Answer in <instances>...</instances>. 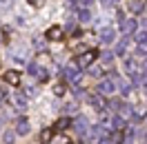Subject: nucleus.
Returning a JSON list of instances; mask_svg holds the SVG:
<instances>
[{
	"instance_id": "obj_22",
	"label": "nucleus",
	"mask_w": 147,
	"mask_h": 144,
	"mask_svg": "<svg viewBox=\"0 0 147 144\" xmlns=\"http://www.w3.org/2000/svg\"><path fill=\"white\" fill-rule=\"evenodd\" d=\"M87 69H89V73H92L94 78H100L102 73H105V69H102V67H87Z\"/></svg>"
},
{
	"instance_id": "obj_18",
	"label": "nucleus",
	"mask_w": 147,
	"mask_h": 144,
	"mask_svg": "<svg viewBox=\"0 0 147 144\" xmlns=\"http://www.w3.org/2000/svg\"><path fill=\"white\" fill-rule=\"evenodd\" d=\"M2 142L5 144H16V133H13V131H5V133H2Z\"/></svg>"
},
{
	"instance_id": "obj_24",
	"label": "nucleus",
	"mask_w": 147,
	"mask_h": 144,
	"mask_svg": "<svg viewBox=\"0 0 147 144\" xmlns=\"http://www.w3.org/2000/svg\"><path fill=\"white\" fill-rule=\"evenodd\" d=\"M111 140H114V144H125V135H123V133H116Z\"/></svg>"
},
{
	"instance_id": "obj_13",
	"label": "nucleus",
	"mask_w": 147,
	"mask_h": 144,
	"mask_svg": "<svg viewBox=\"0 0 147 144\" xmlns=\"http://www.w3.org/2000/svg\"><path fill=\"white\" fill-rule=\"evenodd\" d=\"M74 126H76L78 133H87V120H85L83 115H78L76 120H74Z\"/></svg>"
},
{
	"instance_id": "obj_29",
	"label": "nucleus",
	"mask_w": 147,
	"mask_h": 144,
	"mask_svg": "<svg viewBox=\"0 0 147 144\" xmlns=\"http://www.w3.org/2000/svg\"><path fill=\"white\" fill-rule=\"evenodd\" d=\"M102 5H105V7H109V5H114V0H102Z\"/></svg>"
},
{
	"instance_id": "obj_20",
	"label": "nucleus",
	"mask_w": 147,
	"mask_h": 144,
	"mask_svg": "<svg viewBox=\"0 0 147 144\" xmlns=\"http://www.w3.org/2000/svg\"><path fill=\"white\" fill-rule=\"evenodd\" d=\"M120 117H123V120H125V117H131V107H129V104H120Z\"/></svg>"
},
{
	"instance_id": "obj_12",
	"label": "nucleus",
	"mask_w": 147,
	"mask_h": 144,
	"mask_svg": "<svg viewBox=\"0 0 147 144\" xmlns=\"http://www.w3.org/2000/svg\"><path fill=\"white\" fill-rule=\"evenodd\" d=\"M45 36H47V40H60L63 38V27H51Z\"/></svg>"
},
{
	"instance_id": "obj_4",
	"label": "nucleus",
	"mask_w": 147,
	"mask_h": 144,
	"mask_svg": "<svg viewBox=\"0 0 147 144\" xmlns=\"http://www.w3.org/2000/svg\"><path fill=\"white\" fill-rule=\"evenodd\" d=\"M140 69H143V67H140V64H138L136 60H134V58H127V60H125V71H127L129 75L134 78V80L138 78V73H140Z\"/></svg>"
},
{
	"instance_id": "obj_9",
	"label": "nucleus",
	"mask_w": 147,
	"mask_h": 144,
	"mask_svg": "<svg viewBox=\"0 0 147 144\" xmlns=\"http://www.w3.org/2000/svg\"><path fill=\"white\" fill-rule=\"evenodd\" d=\"M29 73H31V75H36L38 80H47V78H49L47 71L42 69V67H38V64H29Z\"/></svg>"
},
{
	"instance_id": "obj_28",
	"label": "nucleus",
	"mask_w": 147,
	"mask_h": 144,
	"mask_svg": "<svg viewBox=\"0 0 147 144\" xmlns=\"http://www.w3.org/2000/svg\"><path fill=\"white\" fill-rule=\"evenodd\" d=\"M34 93H36V89H34V87H27V89H25V95H27V98H31Z\"/></svg>"
},
{
	"instance_id": "obj_23",
	"label": "nucleus",
	"mask_w": 147,
	"mask_h": 144,
	"mask_svg": "<svg viewBox=\"0 0 147 144\" xmlns=\"http://www.w3.org/2000/svg\"><path fill=\"white\" fill-rule=\"evenodd\" d=\"M136 40L140 42V45H147V31H138V33H136Z\"/></svg>"
},
{
	"instance_id": "obj_3",
	"label": "nucleus",
	"mask_w": 147,
	"mask_h": 144,
	"mask_svg": "<svg viewBox=\"0 0 147 144\" xmlns=\"http://www.w3.org/2000/svg\"><path fill=\"white\" fill-rule=\"evenodd\" d=\"M89 104H92L96 111H100V113H102L105 107H107V98H105L102 93H92V95H89Z\"/></svg>"
},
{
	"instance_id": "obj_34",
	"label": "nucleus",
	"mask_w": 147,
	"mask_h": 144,
	"mask_svg": "<svg viewBox=\"0 0 147 144\" xmlns=\"http://www.w3.org/2000/svg\"><path fill=\"white\" fill-rule=\"evenodd\" d=\"M145 144H147V142H145Z\"/></svg>"
},
{
	"instance_id": "obj_25",
	"label": "nucleus",
	"mask_w": 147,
	"mask_h": 144,
	"mask_svg": "<svg viewBox=\"0 0 147 144\" xmlns=\"http://www.w3.org/2000/svg\"><path fill=\"white\" fill-rule=\"evenodd\" d=\"M102 60H105V64H111V60H114V51H107V53H102Z\"/></svg>"
},
{
	"instance_id": "obj_14",
	"label": "nucleus",
	"mask_w": 147,
	"mask_h": 144,
	"mask_svg": "<svg viewBox=\"0 0 147 144\" xmlns=\"http://www.w3.org/2000/svg\"><path fill=\"white\" fill-rule=\"evenodd\" d=\"M129 9L134 11V13H140V11L145 9V2H143V0H131V2H129Z\"/></svg>"
},
{
	"instance_id": "obj_17",
	"label": "nucleus",
	"mask_w": 147,
	"mask_h": 144,
	"mask_svg": "<svg viewBox=\"0 0 147 144\" xmlns=\"http://www.w3.org/2000/svg\"><path fill=\"white\" fill-rule=\"evenodd\" d=\"M127 38H125V40H120L118 42V47H116V51H114V55H125V51H127Z\"/></svg>"
},
{
	"instance_id": "obj_30",
	"label": "nucleus",
	"mask_w": 147,
	"mask_h": 144,
	"mask_svg": "<svg viewBox=\"0 0 147 144\" xmlns=\"http://www.w3.org/2000/svg\"><path fill=\"white\" fill-rule=\"evenodd\" d=\"M143 93H145V95H147V82H145V84H143Z\"/></svg>"
},
{
	"instance_id": "obj_32",
	"label": "nucleus",
	"mask_w": 147,
	"mask_h": 144,
	"mask_svg": "<svg viewBox=\"0 0 147 144\" xmlns=\"http://www.w3.org/2000/svg\"><path fill=\"white\" fill-rule=\"evenodd\" d=\"M143 120H145V122H147V113H145V117H143Z\"/></svg>"
},
{
	"instance_id": "obj_2",
	"label": "nucleus",
	"mask_w": 147,
	"mask_h": 144,
	"mask_svg": "<svg viewBox=\"0 0 147 144\" xmlns=\"http://www.w3.org/2000/svg\"><path fill=\"white\" fill-rule=\"evenodd\" d=\"M118 78H116V75H114V78H109V80H102L100 84H98V93H102V95H105V98H107V95H111V93H114V91L118 89Z\"/></svg>"
},
{
	"instance_id": "obj_21",
	"label": "nucleus",
	"mask_w": 147,
	"mask_h": 144,
	"mask_svg": "<svg viewBox=\"0 0 147 144\" xmlns=\"http://www.w3.org/2000/svg\"><path fill=\"white\" fill-rule=\"evenodd\" d=\"M78 16H80V20H83V22H89V20H92V11H89V7L80 9V13H78Z\"/></svg>"
},
{
	"instance_id": "obj_31",
	"label": "nucleus",
	"mask_w": 147,
	"mask_h": 144,
	"mask_svg": "<svg viewBox=\"0 0 147 144\" xmlns=\"http://www.w3.org/2000/svg\"><path fill=\"white\" fill-rule=\"evenodd\" d=\"M0 104H2V93H0Z\"/></svg>"
},
{
	"instance_id": "obj_16",
	"label": "nucleus",
	"mask_w": 147,
	"mask_h": 144,
	"mask_svg": "<svg viewBox=\"0 0 147 144\" xmlns=\"http://www.w3.org/2000/svg\"><path fill=\"white\" fill-rule=\"evenodd\" d=\"M51 137H54V129H45V131L40 133V142L49 144V142H51Z\"/></svg>"
},
{
	"instance_id": "obj_8",
	"label": "nucleus",
	"mask_w": 147,
	"mask_h": 144,
	"mask_svg": "<svg viewBox=\"0 0 147 144\" xmlns=\"http://www.w3.org/2000/svg\"><path fill=\"white\" fill-rule=\"evenodd\" d=\"M29 120L27 117H18V122H16V133H20V135H27L29 133Z\"/></svg>"
},
{
	"instance_id": "obj_27",
	"label": "nucleus",
	"mask_w": 147,
	"mask_h": 144,
	"mask_svg": "<svg viewBox=\"0 0 147 144\" xmlns=\"http://www.w3.org/2000/svg\"><path fill=\"white\" fill-rule=\"evenodd\" d=\"M89 5H92V0H78V7H80V9L89 7Z\"/></svg>"
},
{
	"instance_id": "obj_7",
	"label": "nucleus",
	"mask_w": 147,
	"mask_h": 144,
	"mask_svg": "<svg viewBox=\"0 0 147 144\" xmlns=\"http://www.w3.org/2000/svg\"><path fill=\"white\" fill-rule=\"evenodd\" d=\"M100 40H102V42H107V45H111V42L116 40V31H114L111 27L100 29Z\"/></svg>"
},
{
	"instance_id": "obj_26",
	"label": "nucleus",
	"mask_w": 147,
	"mask_h": 144,
	"mask_svg": "<svg viewBox=\"0 0 147 144\" xmlns=\"http://www.w3.org/2000/svg\"><path fill=\"white\" fill-rule=\"evenodd\" d=\"M54 93H56V95H63V93H65V84H56Z\"/></svg>"
},
{
	"instance_id": "obj_15",
	"label": "nucleus",
	"mask_w": 147,
	"mask_h": 144,
	"mask_svg": "<svg viewBox=\"0 0 147 144\" xmlns=\"http://www.w3.org/2000/svg\"><path fill=\"white\" fill-rule=\"evenodd\" d=\"M69 124H71V120H69V117H60V120L56 122V129H54V131H65V129H69Z\"/></svg>"
},
{
	"instance_id": "obj_6",
	"label": "nucleus",
	"mask_w": 147,
	"mask_h": 144,
	"mask_svg": "<svg viewBox=\"0 0 147 144\" xmlns=\"http://www.w3.org/2000/svg\"><path fill=\"white\" fill-rule=\"evenodd\" d=\"M65 75H67V80L69 82H76V84H78V82L83 80V75H80V71H78V67H67V73H65Z\"/></svg>"
},
{
	"instance_id": "obj_1",
	"label": "nucleus",
	"mask_w": 147,
	"mask_h": 144,
	"mask_svg": "<svg viewBox=\"0 0 147 144\" xmlns=\"http://www.w3.org/2000/svg\"><path fill=\"white\" fill-rule=\"evenodd\" d=\"M96 58H98V51H96V49H87V51H83V53L78 55L76 67H78V69H87V67H92V64H94Z\"/></svg>"
},
{
	"instance_id": "obj_33",
	"label": "nucleus",
	"mask_w": 147,
	"mask_h": 144,
	"mask_svg": "<svg viewBox=\"0 0 147 144\" xmlns=\"http://www.w3.org/2000/svg\"><path fill=\"white\" fill-rule=\"evenodd\" d=\"M29 2H31V5H34V2H36V0H29Z\"/></svg>"
},
{
	"instance_id": "obj_5",
	"label": "nucleus",
	"mask_w": 147,
	"mask_h": 144,
	"mask_svg": "<svg viewBox=\"0 0 147 144\" xmlns=\"http://www.w3.org/2000/svg\"><path fill=\"white\" fill-rule=\"evenodd\" d=\"M120 29H123L127 36H131V33H136L138 25H136V20H134V18H127V20H120Z\"/></svg>"
},
{
	"instance_id": "obj_11",
	"label": "nucleus",
	"mask_w": 147,
	"mask_h": 144,
	"mask_svg": "<svg viewBox=\"0 0 147 144\" xmlns=\"http://www.w3.org/2000/svg\"><path fill=\"white\" fill-rule=\"evenodd\" d=\"M13 104H16V109H18V111H25V109H27V95L16 93V95H13Z\"/></svg>"
},
{
	"instance_id": "obj_19",
	"label": "nucleus",
	"mask_w": 147,
	"mask_h": 144,
	"mask_svg": "<svg viewBox=\"0 0 147 144\" xmlns=\"http://www.w3.org/2000/svg\"><path fill=\"white\" fill-rule=\"evenodd\" d=\"M111 129H125V120L120 115H114L111 117Z\"/></svg>"
},
{
	"instance_id": "obj_10",
	"label": "nucleus",
	"mask_w": 147,
	"mask_h": 144,
	"mask_svg": "<svg viewBox=\"0 0 147 144\" xmlns=\"http://www.w3.org/2000/svg\"><path fill=\"white\" fill-rule=\"evenodd\" d=\"M5 82L11 84V87H18L20 84V73L18 71H7L5 73Z\"/></svg>"
}]
</instances>
